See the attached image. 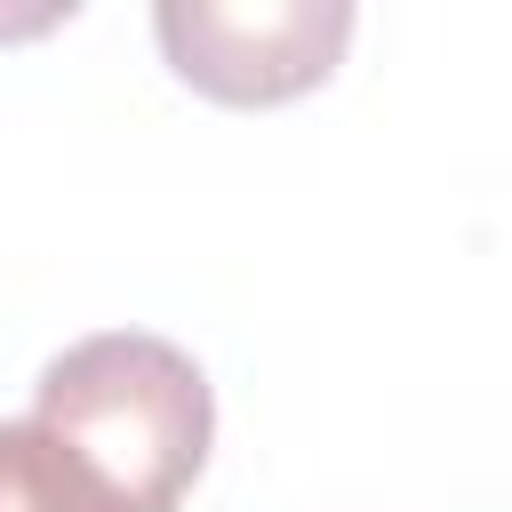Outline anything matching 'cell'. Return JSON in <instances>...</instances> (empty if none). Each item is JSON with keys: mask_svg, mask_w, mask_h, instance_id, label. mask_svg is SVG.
I'll return each mask as SVG.
<instances>
[{"mask_svg": "<svg viewBox=\"0 0 512 512\" xmlns=\"http://www.w3.org/2000/svg\"><path fill=\"white\" fill-rule=\"evenodd\" d=\"M32 424L80 448L120 488L128 512H176L208 464L216 400L184 344L144 336V328H104V336L64 344L40 368Z\"/></svg>", "mask_w": 512, "mask_h": 512, "instance_id": "1", "label": "cell"}, {"mask_svg": "<svg viewBox=\"0 0 512 512\" xmlns=\"http://www.w3.org/2000/svg\"><path fill=\"white\" fill-rule=\"evenodd\" d=\"M152 32H160L176 80H192L200 96L280 104V96H304L336 72V56L352 40V8L344 0H256V8L160 0Z\"/></svg>", "mask_w": 512, "mask_h": 512, "instance_id": "2", "label": "cell"}, {"mask_svg": "<svg viewBox=\"0 0 512 512\" xmlns=\"http://www.w3.org/2000/svg\"><path fill=\"white\" fill-rule=\"evenodd\" d=\"M0 512H128L120 488L48 424H0Z\"/></svg>", "mask_w": 512, "mask_h": 512, "instance_id": "3", "label": "cell"}]
</instances>
